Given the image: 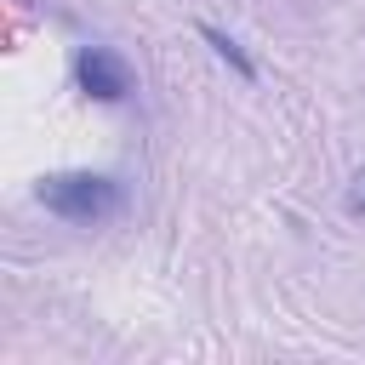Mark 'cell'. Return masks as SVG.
I'll return each mask as SVG.
<instances>
[{"label":"cell","mask_w":365,"mask_h":365,"mask_svg":"<svg viewBox=\"0 0 365 365\" xmlns=\"http://www.w3.org/2000/svg\"><path fill=\"white\" fill-rule=\"evenodd\" d=\"M34 200L63 222H86L91 228V222L120 217L125 188H120V177H103V171H51V177H40Z\"/></svg>","instance_id":"cell-1"},{"label":"cell","mask_w":365,"mask_h":365,"mask_svg":"<svg viewBox=\"0 0 365 365\" xmlns=\"http://www.w3.org/2000/svg\"><path fill=\"white\" fill-rule=\"evenodd\" d=\"M74 86L91 103H125L131 97V63L114 46H80L74 57Z\"/></svg>","instance_id":"cell-2"},{"label":"cell","mask_w":365,"mask_h":365,"mask_svg":"<svg viewBox=\"0 0 365 365\" xmlns=\"http://www.w3.org/2000/svg\"><path fill=\"white\" fill-rule=\"evenodd\" d=\"M200 34L211 40V51H217V57H222V63H228V68H234L240 80H257V63H251V57L240 51V40H234V34H222L217 23H200Z\"/></svg>","instance_id":"cell-3"},{"label":"cell","mask_w":365,"mask_h":365,"mask_svg":"<svg viewBox=\"0 0 365 365\" xmlns=\"http://www.w3.org/2000/svg\"><path fill=\"white\" fill-rule=\"evenodd\" d=\"M342 205H348V217H365V165L348 177V194H342Z\"/></svg>","instance_id":"cell-4"}]
</instances>
